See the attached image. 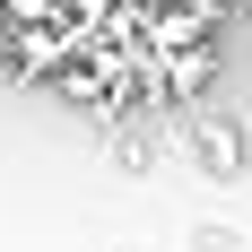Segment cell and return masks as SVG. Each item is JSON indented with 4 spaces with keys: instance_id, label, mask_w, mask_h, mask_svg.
<instances>
[{
    "instance_id": "obj_1",
    "label": "cell",
    "mask_w": 252,
    "mask_h": 252,
    "mask_svg": "<svg viewBox=\"0 0 252 252\" xmlns=\"http://www.w3.org/2000/svg\"><path fill=\"white\" fill-rule=\"evenodd\" d=\"M78 52V26H9V52H0V70H18V78H35L44 87L61 61Z\"/></svg>"
},
{
    "instance_id": "obj_2",
    "label": "cell",
    "mask_w": 252,
    "mask_h": 252,
    "mask_svg": "<svg viewBox=\"0 0 252 252\" xmlns=\"http://www.w3.org/2000/svg\"><path fill=\"white\" fill-rule=\"evenodd\" d=\"M183 148H191L200 174H244V130H235L226 113H191V122H183Z\"/></svg>"
}]
</instances>
